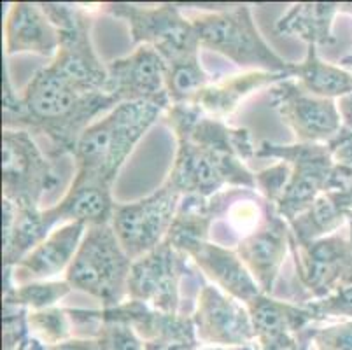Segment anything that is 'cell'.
I'll return each instance as SVG.
<instances>
[{
    "label": "cell",
    "instance_id": "cell-1",
    "mask_svg": "<svg viewBox=\"0 0 352 350\" xmlns=\"http://www.w3.org/2000/svg\"><path fill=\"white\" fill-rule=\"evenodd\" d=\"M120 102L104 91H89L53 63L41 69L20 95L6 79V128H34L46 133L62 153H74L82 131L94 118Z\"/></svg>",
    "mask_w": 352,
    "mask_h": 350
},
{
    "label": "cell",
    "instance_id": "cell-2",
    "mask_svg": "<svg viewBox=\"0 0 352 350\" xmlns=\"http://www.w3.org/2000/svg\"><path fill=\"white\" fill-rule=\"evenodd\" d=\"M170 104L156 100L121 102L89 124L74 147V179L111 188L133 147Z\"/></svg>",
    "mask_w": 352,
    "mask_h": 350
},
{
    "label": "cell",
    "instance_id": "cell-3",
    "mask_svg": "<svg viewBox=\"0 0 352 350\" xmlns=\"http://www.w3.org/2000/svg\"><path fill=\"white\" fill-rule=\"evenodd\" d=\"M132 263L111 223L89 224L65 281L76 291L100 301L104 308L120 307L128 298Z\"/></svg>",
    "mask_w": 352,
    "mask_h": 350
},
{
    "label": "cell",
    "instance_id": "cell-4",
    "mask_svg": "<svg viewBox=\"0 0 352 350\" xmlns=\"http://www.w3.org/2000/svg\"><path fill=\"white\" fill-rule=\"evenodd\" d=\"M200 47L223 54L240 67L293 76L294 65L265 43L245 6L214 12H195L188 18Z\"/></svg>",
    "mask_w": 352,
    "mask_h": 350
},
{
    "label": "cell",
    "instance_id": "cell-5",
    "mask_svg": "<svg viewBox=\"0 0 352 350\" xmlns=\"http://www.w3.org/2000/svg\"><path fill=\"white\" fill-rule=\"evenodd\" d=\"M2 173L4 198L23 207L41 208L47 193L54 195L63 184L58 168L44 158L28 130L4 128Z\"/></svg>",
    "mask_w": 352,
    "mask_h": 350
},
{
    "label": "cell",
    "instance_id": "cell-6",
    "mask_svg": "<svg viewBox=\"0 0 352 350\" xmlns=\"http://www.w3.org/2000/svg\"><path fill=\"white\" fill-rule=\"evenodd\" d=\"M181 193L168 182L133 204H114L111 226L128 258L135 261L155 250L170 233L179 210Z\"/></svg>",
    "mask_w": 352,
    "mask_h": 350
},
{
    "label": "cell",
    "instance_id": "cell-7",
    "mask_svg": "<svg viewBox=\"0 0 352 350\" xmlns=\"http://www.w3.org/2000/svg\"><path fill=\"white\" fill-rule=\"evenodd\" d=\"M188 256L170 240L135 259L128 278V298L166 314L179 312V284Z\"/></svg>",
    "mask_w": 352,
    "mask_h": 350
},
{
    "label": "cell",
    "instance_id": "cell-8",
    "mask_svg": "<svg viewBox=\"0 0 352 350\" xmlns=\"http://www.w3.org/2000/svg\"><path fill=\"white\" fill-rule=\"evenodd\" d=\"M351 233L321 237L307 243H293L296 274L316 300L328 296L345 282H352V210L347 212Z\"/></svg>",
    "mask_w": 352,
    "mask_h": 350
},
{
    "label": "cell",
    "instance_id": "cell-9",
    "mask_svg": "<svg viewBox=\"0 0 352 350\" xmlns=\"http://www.w3.org/2000/svg\"><path fill=\"white\" fill-rule=\"evenodd\" d=\"M268 153L283 154L284 158L293 160L294 163L289 182L274 205L277 214L289 224L312 207L314 201L326 191L335 162L329 147L319 144H300L284 149L270 146Z\"/></svg>",
    "mask_w": 352,
    "mask_h": 350
},
{
    "label": "cell",
    "instance_id": "cell-10",
    "mask_svg": "<svg viewBox=\"0 0 352 350\" xmlns=\"http://www.w3.org/2000/svg\"><path fill=\"white\" fill-rule=\"evenodd\" d=\"M107 9L114 16L128 19L133 41L155 47L165 62L200 50L193 27L174 6L142 9L137 6L113 4Z\"/></svg>",
    "mask_w": 352,
    "mask_h": 350
},
{
    "label": "cell",
    "instance_id": "cell-11",
    "mask_svg": "<svg viewBox=\"0 0 352 350\" xmlns=\"http://www.w3.org/2000/svg\"><path fill=\"white\" fill-rule=\"evenodd\" d=\"M193 322L198 342L207 347L258 345L248 307L214 284L201 285Z\"/></svg>",
    "mask_w": 352,
    "mask_h": 350
},
{
    "label": "cell",
    "instance_id": "cell-12",
    "mask_svg": "<svg viewBox=\"0 0 352 350\" xmlns=\"http://www.w3.org/2000/svg\"><path fill=\"white\" fill-rule=\"evenodd\" d=\"M272 104L283 121L305 144L329 142L342 131L337 102L312 95L300 85L277 83L272 88Z\"/></svg>",
    "mask_w": 352,
    "mask_h": 350
},
{
    "label": "cell",
    "instance_id": "cell-13",
    "mask_svg": "<svg viewBox=\"0 0 352 350\" xmlns=\"http://www.w3.org/2000/svg\"><path fill=\"white\" fill-rule=\"evenodd\" d=\"M165 58L151 46H140L107 65L105 93L118 102L156 100L170 104L166 93Z\"/></svg>",
    "mask_w": 352,
    "mask_h": 350
},
{
    "label": "cell",
    "instance_id": "cell-14",
    "mask_svg": "<svg viewBox=\"0 0 352 350\" xmlns=\"http://www.w3.org/2000/svg\"><path fill=\"white\" fill-rule=\"evenodd\" d=\"M105 314L130 324L144 342L146 350L200 349L193 316L160 312L137 301H124L120 307L105 308Z\"/></svg>",
    "mask_w": 352,
    "mask_h": 350
},
{
    "label": "cell",
    "instance_id": "cell-15",
    "mask_svg": "<svg viewBox=\"0 0 352 350\" xmlns=\"http://www.w3.org/2000/svg\"><path fill=\"white\" fill-rule=\"evenodd\" d=\"M289 243V224L275 210L263 217V221L236 245V254L265 294H272L274 291Z\"/></svg>",
    "mask_w": 352,
    "mask_h": 350
},
{
    "label": "cell",
    "instance_id": "cell-16",
    "mask_svg": "<svg viewBox=\"0 0 352 350\" xmlns=\"http://www.w3.org/2000/svg\"><path fill=\"white\" fill-rule=\"evenodd\" d=\"M86 230V223H67L56 226L20 263L6 268V281H14V285H21L28 282L50 281L54 275L67 272L81 245Z\"/></svg>",
    "mask_w": 352,
    "mask_h": 350
},
{
    "label": "cell",
    "instance_id": "cell-17",
    "mask_svg": "<svg viewBox=\"0 0 352 350\" xmlns=\"http://www.w3.org/2000/svg\"><path fill=\"white\" fill-rule=\"evenodd\" d=\"M174 245L186 256L193 258L201 272L214 282V285L244 305H248L259 293H263L242 259L239 258L236 250L210 243L209 240L195 239L181 240Z\"/></svg>",
    "mask_w": 352,
    "mask_h": 350
},
{
    "label": "cell",
    "instance_id": "cell-18",
    "mask_svg": "<svg viewBox=\"0 0 352 350\" xmlns=\"http://www.w3.org/2000/svg\"><path fill=\"white\" fill-rule=\"evenodd\" d=\"M62 35L44 8L20 2L14 4L6 19V54L34 53L54 58L60 50Z\"/></svg>",
    "mask_w": 352,
    "mask_h": 350
},
{
    "label": "cell",
    "instance_id": "cell-19",
    "mask_svg": "<svg viewBox=\"0 0 352 350\" xmlns=\"http://www.w3.org/2000/svg\"><path fill=\"white\" fill-rule=\"evenodd\" d=\"M114 201L111 188L91 181L72 179V184L65 191L62 200L53 207L41 212L44 226L53 231L56 226L67 223L102 224L111 223Z\"/></svg>",
    "mask_w": 352,
    "mask_h": 350
},
{
    "label": "cell",
    "instance_id": "cell-20",
    "mask_svg": "<svg viewBox=\"0 0 352 350\" xmlns=\"http://www.w3.org/2000/svg\"><path fill=\"white\" fill-rule=\"evenodd\" d=\"M256 342L263 343L284 335H302L316 322V316L307 305L280 301L270 294L259 293L248 305Z\"/></svg>",
    "mask_w": 352,
    "mask_h": 350
},
{
    "label": "cell",
    "instance_id": "cell-21",
    "mask_svg": "<svg viewBox=\"0 0 352 350\" xmlns=\"http://www.w3.org/2000/svg\"><path fill=\"white\" fill-rule=\"evenodd\" d=\"M283 77L289 76L263 72V70H251V72L240 74V76H233L219 85L204 89L193 102V105H198L200 111H206L214 116L228 114L249 93L268 85V83L277 85L279 81H283Z\"/></svg>",
    "mask_w": 352,
    "mask_h": 350
},
{
    "label": "cell",
    "instance_id": "cell-22",
    "mask_svg": "<svg viewBox=\"0 0 352 350\" xmlns=\"http://www.w3.org/2000/svg\"><path fill=\"white\" fill-rule=\"evenodd\" d=\"M293 76L298 77V85L303 89L321 98L333 100L352 93V72L322 62L316 46H309L305 60L294 65Z\"/></svg>",
    "mask_w": 352,
    "mask_h": 350
},
{
    "label": "cell",
    "instance_id": "cell-23",
    "mask_svg": "<svg viewBox=\"0 0 352 350\" xmlns=\"http://www.w3.org/2000/svg\"><path fill=\"white\" fill-rule=\"evenodd\" d=\"M337 4H298L277 21V32L291 34L309 43V46L328 43L331 37L333 14Z\"/></svg>",
    "mask_w": 352,
    "mask_h": 350
},
{
    "label": "cell",
    "instance_id": "cell-24",
    "mask_svg": "<svg viewBox=\"0 0 352 350\" xmlns=\"http://www.w3.org/2000/svg\"><path fill=\"white\" fill-rule=\"evenodd\" d=\"M166 93L174 105H193L204 89L207 88L209 76L198 58V50L190 51L166 62Z\"/></svg>",
    "mask_w": 352,
    "mask_h": 350
},
{
    "label": "cell",
    "instance_id": "cell-25",
    "mask_svg": "<svg viewBox=\"0 0 352 350\" xmlns=\"http://www.w3.org/2000/svg\"><path fill=\"white\" fill-rule=\"evenodd\" d=\"M28 327L32 338L39 340L46 347H53L76 336L70 310L56 307L28 310Z\"/></svg>",
    "mask_w": 352,
    "mask_h": 350
},
{
    "label": "cell",
    "instance_id": "cell-26",
    "mask_svg": "<svg viewBox=\"0 0 352 350\" xmlns=\"http://www.w3.org/2000/svg\"><path fill=\"white\" fill-rule=\"evenodd\" d=\"M72 291L67 281L58 282H28V284L6 287L4 303L18 305L28 310H44L54 307L56 301Z\"/></svg>",
    "mask_w": 352,
    "mask_h": 350
},
{
    "label": "cell",
    "instance_id": "cell-27",
    "mask_svg": "<svg viewBox=\"0 0 352 350\" xmlns=\"http://www.w3.org/2000/svg\"><path fill=\"white\" fill-rule=\"evenodd\" d=\"M95 340L100 350H146L144 342L130 324L107 316L104 310H102V324Z\"/></svg>",
    "mask_w": 352,
    "mask_h": 350
},
{
    "label": "cell",
    "instance_id": "cell-28",
    "mask_svg": "<svg viewBox=\"0 0 352 350\" xmlns=\"http://www.w3.org/2000/svg\"><path fill=\"white\" fill-rule=\"evenodd\" d=\"M309 350H352V320H340L307 331Z\"/></svg>",
    "mask_w": 352,
    "mask_h": 350
},
{
    "label": "cell",
    "instance_id": "cell-29",
    "mask_svg": "<svg viewBox=\"0 0 352 350\" xmlns=\"http://www.w3.org/2000/svg\"><path fill=\"white\" fill-rule=\"evenodd\" d=\"M307 307L321 320L326 317H340L342 320H352V282H345L328 296L316 301H307Z\"/></svg>",
    "mask_w": 352,
    "mask_h": 350
},
{
    "label": "cell",
    "instance_id": "cell-30",
    "mask_svg": "<svg viewBox=\"0 0 352 350\" xmlns=\"http://www.w3.org/2000/svg\"><path fill=\"white\" fill-rule=\"evenodd\" d=\"M309 331V329H307ZM307 331L302 335L277 336L268 342L258 343L259 350H307Z\"/></svg>",
    "mask_w": 352,
    "mask_h": 350
},
{
    "label": "cell",
    "instance_id": "cell-31",
    "mask_svg": "<svg viewBox=\"0 0 352 350\" xmlns=\"http://www.w3.org/2000/svg\"><path fill=\"white\" fill-rule=\"evenodd\" d=\"M47 350H100L95 338H82V336H74L62 343H56L53 347H47Z\"/></svg>",
    "mask_w": 352,
    "mask_h": 350
},
{
    "label": "cell",
    "instance_id": "cell-32",
    "mask_svg": "<svg viewBox=\"0 0 352 350\" xmlns=\"http://www.w3.org/2000/svg\"><path fill=\"white\" fill-rule=\"evenodd\" d=\"M337 107H338V112H340L342 130L352 131V93L338 98Z\"/></svg>",
    "mask_w": 352,
    "mask_h": 350
},
{
    "label": "cell",
    "instance_id": "cell-33",
    "mask_svg": "<svg viewBox=\"0 0 352 350\" xmlns=\"http://www.w3.org/2000/svg\"><path fill=\"white\" fill-rule=\"evenodd\" d=\"M198 350H259L258 345H240V347H200Z\"/></svg>",
    "mask_w": 352,
    "mask_h": 350
},
{
    "label": "cell",
    "instance_id": "cell-34",
    "mask_svg": "<svg viewBox=\"0 0 352 350\" xmlns=\"http://www.w3.org/2000/svg\"><path fill=\"white\" fill-rule=\"evenodd\" d=\"M21 350H47V347L43 345V343H41L39 340L30 338V340H28L27 345H25Z\"/></svg>",
    "mask_w": 352,
    "mask_h": 350
},
{
    "label": "cell",
    "instance_id": "cell-35",
    "mask_svg": "<svg viewBox=\"0 0 352 350\" xmlns=\"http://www.w3.org/2000/svg\"><path fill=\"white\" fill-rule=\"evenodd\" d=\"M307 350H309V345H307Z\"/></svg>",
    "mask_w": 352,
    "mask_h": 350
},
{
    "label": "cell",
    "instance_id": "cell-36",
    "mask_svg": "<svg viewBox=\"0 0 352 350\" xmlns=\"http://www.w3.org/2000/svg\"><path fill=\"white\" fill-rule=\"evenodd\" d=\"M351 210H352V208H351Z\"/></svg>",
    "mask_w": 352,
    "mask_h": 350
}]
</instances>
